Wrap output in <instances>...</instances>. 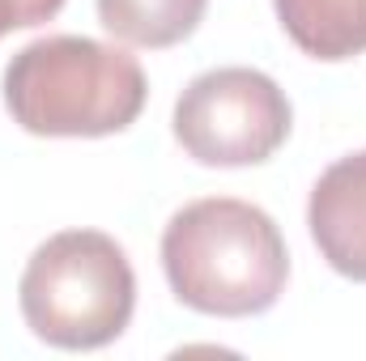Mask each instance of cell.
<instances>
[{
  "mask_svg": "<svg viewBox=\"0 0 366 361\" xmlns=\"http://www.w3.org/2000/svg\"><path fill=\"white\" fill-rule=\"evenodd\" d=\"M175 141L200 166H260L290 141L294 106L260 68H209L187 81L175 102Z\"/></svg>",
  "mask_w": 366,
  "mask_h": 361,
  "instance_id": "277c9868",
  "label": "cell"
},
{
  "mask_svg": "<svg viewBox=\"0 0 366 361\" xmlns=\"http://www.w3.org/2000/svg\"><path fill=\"white\" fill-rule=\"evenodd\" d=\"M307 230L324 264L366 285V149L337 158L311 187Z\"/></svg>",
  "mask_w": 366,
  "mask_h": 361,
  "instance_id": "5b68a950",
  "label": "cell"
},
{
  "mask_svg": "<svg viewBox=\"0 0 366 361\" xmlns=\"http://www.w3.org/2000/svg\"><path fill=\"white\" fill-rule=\"evenodd\" d=\"M149 81L137 56L86 34L26 43L4 68V111L30 136L98 141L137 123Z\"/></svg>",
  "mask_w": 366,
  "mask_h": 361,
  "instance_id": "7a4b0ae2",
  "label": "cell"
},
{
  "mask_svg": "<svg viewBox=\"0 0 366 361\" xmlns=\"http://www.w3.org/2000/svg\"><path fill=\"white\" fill-rule=\"evenodd\" d=\"M209 0H98V21L128 47H175L196 34Z\"/></svg>",
  "mask_w": 366,
  "mask_h": 361,
  "instance_id": "52a82bcc",
  "label": "cell"
},
{
  "mask_svg": "<svg viewBox=\"0 0 366 361\" xmlns=\"http://www.w3.org/2000/svg\"><path fill=\"white\" fill-rule=\"evenodd\" d=\"M290 43L324 64L366 51V0H273Z\"/></svg>",
  "mask_w": 366,
  "mask_h": 361,
  "instance_id": "8992f818",
  "label": "cell"
},
{
  "mask_svg": "<svg viewBox=\"0 0 366 361\" xmlns=\"http://www.w3.org/2000/svg\"><path fill=\"white\" fill-rule=\"evenodd\" d=\"M64 9V0H0V39L13 30H30L51 21Z\"/></svg>",
  "mask_w": 366,
  "mask_h": 361,
  "instance_id": "ba28073f",
  "label": "cell"
},
{
  "mask_svg": "<svg viewBox=\"0 0 366 361\" xmlns=\"http://www.w3.org/2000/svg\"><path fill=\"white\" fill-rule=\"evenodd\" d=\"M17 306L43 345L69 353L102 349L132 323L137 272L111 234L60 230L30 255Z\"/></svg>",
  "mask_w": 366,
  "mask_h": 361,
  "instance_id": "3957f363",
  "label": "cell"
},
{
  "mask_svg": "<svg viewBox=\"0 0 366 361\" xmlns=\"http://www.w3.org/2000/svg\"><path fill=\"white\" fill-rule=\"evenodd\" d=\"M162 272L187 310L252 319L273 310L290 280V251L277 221L247 200H192L162 230Z\"/></svg>",
  "mask_w": 366,
  "mask_h": 361,
  "instance_id": "6da1fadb",
  "label": "cell"
}]
</instances>
